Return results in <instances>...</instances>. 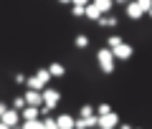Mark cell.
Listing matches in <instances>:
<instances>
[{
  "label": "cell",
  "mask_w": 152,
  "mask_h": 129,
  "mask_svg": "<svg viewBox=\"0 0 152 129\" xmlns=\"http://www.w3.org/2000/svg\"><path fill=\"white\" fill-rule=\"evenodd\" d=\"M48 81H51V74H48V69H38V71H36V76L26 79V84H28V89H36V91H43L46 86H48Z\"/></svg>",
  "instance_id": "obj_1"
},
{
  "label": "cell",
  "mask_w": 152,
  "mask_h": 129,
  "mask_svg": "<svg viewBox=\"0 0 152 129\" xmlns=\"http://www.w3.org/2000/svg\"><path fill=\"white\" fill-rule=\"evenodd\" d=\"M96 61H99V69L102 74H114V53L109 48H102L96 53Z\"/></svg>",
  "instance_id": "obj_2"
},
{
  "label": "cell",
  "mask_w": 152,
  "mask_h": 129,
  "mask_svg": "<svg viewBox=\"0 0 152 129\" xmlns=\"http://www.w3.org/2000/svg\"><path fill=\"white\" fill-rule=\"evenodd\" d=\"M114 53V61H127V58H132V53H134V48H132L129 43H124L122 41L119 46H114V48H109Z\"/></svg>",
  "instance_id": "obj_3"
},
{
  "label": "cell",
  "mask_w": 152,
  "mask_h": 129,
  "mask_svg": "<svg viewBox=\"0 0 152 129\" xmlns=\"http://www.w3.org/2000/svg\"><path fill=\"white\" fill-rule=\"evenodd\" d=\"M41 94H43V106H48V109L58 106V101H61V91H56V89H51V86H46Z\"/></svg>",
  "instance_id": "obj_4"
},
{
  "label": "cell",
  "mask_w": 152,
  "mask_h": 129,
  "mask_svg": "<svg viewBox=\"0 0 152 129\" xmlns=\"http://www.w3.org/2000/svg\"><path fill=\"white\" fill-rule=\"evenodd\" d=\"M119 127V117H117V112H107L99 117V127L96 129H114Z\"/></svg>",
  "instance_id": "obj_5"
},
{
  "label": "cell",
  "mask_w": 152,
  "mask_h": 129,
  "mask_svg": "<svg viewBox=\"0 0 152 129\" xmlns=\"http://www.w3.org/2000/svg\"><path fill=\"white\" fill-rule=\"evenodd\" d=\"M23 99H26L28 106H43V94L36 91V89H28V91L23 94Z\"/></svg>",
  "instance_id": "obj_6"
},
{
  "label": "cell",
  "mask_w": 152,
  "mask_h": 129,
  "mask_svg": "<svg viewBox=\"0 0 152 129\" xmlns=\"http://www.w3.org/2000/svg\"><path fill=\"white\" fill-rule=\"evenodd\" d=\"M0 122H3V124H8V127L13 129L18 122H20V112H18V109H5V114L0 117Z\"/></svg>",
  "instance_id": "obj_7"
},
{
  "label": "cell",
  "mask_w": 152,
  "mask_h": 129,
  "mask_svg": "<svg viewBox=\"0 0 152 129\" xmlns=\"http://www.w3.org/2000/svg\"><path fill=\"white\" fill-rule=\"evenodd\" d=\"M41 117V112H38V106H23L20 109V122H33V119H38Z\"/></svg>",
  "instance_id": "obj_8"
},
{
  "label": "cell",
  "mask_w": 152,
  "mask_h": 129,
  "mask_svg": "<svg viewBox=\"0 0 152 129\" xmlns=\"http://www.w3.org/2000/svg\"><path fill=\"white\" fill-rule=\"evenodd\" d=\"M142 15H145V13L140 10V5H137L134 0H129V3H127V18H132V20H140Z\"/></svg>",
  "instance_id": "obj_9"
},
{
  "label": "cell",
  "mask_w": 152,
  "mask_h": 129,
  "mask_svg": "<svg viewBox=\"0 0 152 129\" xmlns=\"http://www.w3.org/2000/svg\"><path fill=\"white\" fill-rule=\"evenodd\" d=\"M48 74H51V79H61V76L66 74V66L58 63V61H53V63L48 66Z\"/></svg>",
  "instance_id": "obj_10"
},
{
  "label": "cell",
  "mask_w": 152,
  "mask_h": 129,
  "mask_svg": "<svg viewBox=\"0 0 152 129\" xmlns=\"http://www.w3.org/2000/svg\"><path fill=\"white\" fill-rule=\"evenodd\" d=\"M56 124H58L61 129H74V117H71V114H58V117H56Z\"/></svg>",
  "instance_id": "obj_11"
},
{
  "label": "cell",
  "mask_w": 152,
  "mask_h": 129,
  "mask_svg": "<svg viewBox=\"0 0 152 129\" xmlns=\"http://www.w3.org/2000/svg\"><path fill=\"white\" fill-rule=\"evenodd\" d=\"M84 15H86L89 20H99V18H102V13H99V8L94 5V3H89V5L84 8Z\"/></svg>",
  "instance_id": "obj_12"
},
{
  "label": "cell",
  "mask_w": 152,
  "mask_h": 129,
  "mask_svg": "<svg viewBox=\"0 0 152 129\" xmlns=\"http://www.w3.org/2000/svg\"><path fill=\"white\" fill-rule=\"evenodd\" d=\"M117 15H107V13H104L102 18H99V26H104V28H117Z\"/></svg>",
  "instance_id": "obj_13"
},
{
  "label": "cell",
  "mask_w": 152,
  "mask_h": 129,
  "mask_svg": "<svg viewBox=\"0 0 152 129\" xmlns=\"http://www.w3.org/2000/svg\"><path fill=\"white\" fill-rule=\"evenodd\" d=\"M94 5H96V8H99V13L104 15V13H109V10L114 8V0H94Z\"/></svg>",
  "instance_id": "obj_14"
},
{
  "label": "cell",
  "mask_w": 152,
  "mask_h": 129,
  "mask_svg": "<svg viewBox=\"0 0 152 129\" xmlns=\"http://www.w3.org/2000/svg\"><path fill=\"white\" fill-rule=\"evenodd\" d=\"M74 46H76V48H86V46H89V36H84V33H79V36L74 38Z\"/></svg>",
  "instance_id": "obj_15"
},
{
  "label": "cell",
  "mask_w": 152,
  "mask_h": 129,
  "mask_svg": "<svg viewBox=\"0 0 152 129\" xmlns=\"http://www.w3.org/2000/svg\"><path fill=\"white\" fill-rule=\"evenodd\" d=\"M91 114H96V112H94V106H91V104H84V106L79 109V117H91Z\"/></svg>",
  "instance_id": "obj_16"
},
{
  "label": "cell",
  "mask_w": 152,
  "mask_h": 129,
  "mask_svg": "<svg viewBox=\"0 0 152 129\" xmlns=\"http://www.w3.org/2000/svg\"><path fill=\"white\" fill-rule=\"evenodd\" d=\"M43 129H58V124H56V119H51V117H43Z\"/></svg>",
  "instance_id": "obj_17"
},
{
  "label": "cell",
  "mask_w": 152,
  "mask_h": 129,
  "mask_svg": "<svg viewBox=\"0 0 152 129\" xmlns=\"http://www.w3.org/2000/svg\"><path fill=\"white\" fill-rule=\"evenodd\" d=\"M122 41H124V38H119V36H109V38H107V48H114V46H119Z\"/></svg>",
  "instance_id": "obj_18"
},
{
  "label": "cell",
  "mask_w": 152,
  "mask_h": 129,
  "mask_svg": "<svg viewBox=\"0 0 152 129\" xmlns=\"http://www.w3.org/2000/svg\"><path fill=\"white\" fill-rule=\"evenodd\" d=\"M134 3L140 5L142 13H150V8H152V0H134Z\"/></svg>",
  "instance_id": "obj_19"
},
{
  "label": "cell",
  "mask_w": 152,
  "mask_h": 129,
  "mask_svg": "<svg viewBox=\"0 0 152 129\" xmlns=\"http://www.w3.org/2000/svg\"><path fill=\"white\" fill-rule=\"evenodd\" d=\"M41 127H43V124L38 122V119H33V122H23L20 129H41Z\"/></svg>",
  "instance_id": "obj_20"
},
{
  "label": "cell",
  "mask_w": 152,
  "mask_h": 129,
  "mask_svg": "<svg viewBox=\"0 0 152 129\" xmlns=\"http://www.w3.org/2000/svg\"><path fill=\"white\" fill-rule=\"evenodd\" d=\"M107 112H112V106H109L107 101H102V104L96 106V117H102V114H107Z\"/></svg>",
  "instance_id": "obj_21"
},
{
  "label": "cell",
  "mask_w": 152,
  "mask_h": 129,
  "mask_svg": "<svg viewBox=\"0 0 152 129\" xmlns=\"http://www.w3.org/2000/svg\"><path fill=\"white\" fill-rule=\"evenodd\" d=\"M23 106H26V99H23V96H15V99H13V109H18V112H20Z\"/></svg>",
  "instance_id": "obj_22"
},
{
  "label": "cell",
  "mask_w": 152,
  "mask_h": 129,
  "mask_svg": "<svg viewBox=\"0 0 152 129\" xmlns=\"http://www.w3.org/2000/svg\"><path fill=\"white\" fill-rule=\"evenodd\" d=\"M71 13L74 18H84V5H71Z\"/></svg>",
  "instance_id": "obj_23"
},
{
  "label": "cell",
  "mask_w": 152,
  "mask_h": 129,
  "mask_svg": "<svg viewBox=\"0 0 152 129\" xmlns=\"http://www.w3.org/2000/svg\"><path fill=\"white\" fill-rule=\"evenodd\" d=\"M13 84H26V76H23V74H15V81H13Z\"/></svg>",
  "instance_id": "obj_24"
},
{
  "label": "cell",
  "mask_w": 152,
  "mask_h": 129,
  "mask_svg": "<svg viewBox=\"0 0 152 129\" xmlns=\"http://www.w3.org/2000/svg\"><path fill=\"white\" fill-rule=\"evenodd\" d=\"M71 5H84V8H86L89 0H71Z\"/></svg>",
  "instance_id": "obj_25"
},
{
  "label": "cell",
  "mask_w": 152,
  "mask_h": 129,
  "mask_svg": "<svg viewBox=\"0 0 152 129\" xmlns=\"http://www.w3.org/2000/svg\"><path fill=\"white\" fill-rule=\"evenodd\" d=\"M5 109H8V104H5V101H0V117L5 114Z\"/></svg>",
  "instance_id": "obj_26"
},
{
  "label": "cell",
  "mask_w": 152,
  "mask_h": 129,
  "mask_svg": "<svg viewBox=\"0 0 152 129\" xmlns=\"http://www.w3.org/2000/svg\"><path fill=\"white\" fill-rule=\"evenodd\" d=\"M119 129H132V127H129V124H119Z\"/></svg>",
  "instance_id": "obj_27"
},
{
  "label": "cell",
  "mask_w": 152,
  "mask_h": 129,
  "mask_svg": "<svg viewBox=\"0 0 152 129\" xmlns=\"http://www.w3.org/2000/svg\"><path fill=\"white\" fill-rule=\"evenodd\" d=\"M0 129H10V127H8V124H3V122H0Z\"/></svg>",
  "instance_id": "obj_28"
},
{
  "label": "cell",
  "mask_w": 152,
  "mask_h": 129,
  "mask_svg": "<svg viewBox=\"0 0 152 129\" xmlns=\"http://www.w3.org/2000/svg\"><path fill=\"white\" fill-rule=\"evenodd\" d=\"M114 3H124V5H127V3H129V0H114Z\"/></svg>",
  "instance_id": "obj_29"
},
{
  "label": "cell",
  "mask_w": 152,
  "mask_h": 129,
  "mask_svg": "<svg viewBox=\"0 0 152 129\" xmlns=\"http://www.w3.org/2000/svg\"><path fill=\"white\" fill-rule=\"evenodd\" d=\"M58 3H71V0H58Z\"/></svg>",
  "instance_id": "obj_30"
},
{
  "label": "cell",
  "mask_w": 152,
  "mask_h": 129,
  "mask_svg": "<svg viewBox=\"0 0 152 129\" xmlns=\"http://www.w3.org/2000/svg\"><path fill=\"white\" fill-rule=\"evenodd\" d=\"M150 18H152V8H150Z\"/></svg>",
  "instance_id": "obj_31"
},
{
  "label": "cell",
  "mask_w": 152,
  "mask_h": 129,
  "mask_svg": "<svg viewBox=\"0 0 152 129\" xmlns=\"http://www.w3.org/2000/svg\"><path fill=\"white\" fill-rule=\"evenodd\" d=\"M41 129H43V127H41Z\"/></svg>",
  "instance_id": "obj_32"
},
{
  "label": "cell",
  "mask_w": 152,
  "mask_h": 129,
  "mask_svg": "<svg viewBox=\"0 0 152 129\" xmlns=\"http://www.w3.org/2000/svg\"><path fill=\"white\" fill-rule=\"evenodd\" d=\"M58 129H61V127H58Z\"/></svg>",
  "instance_id": "obj_33"
}]
</instances>
